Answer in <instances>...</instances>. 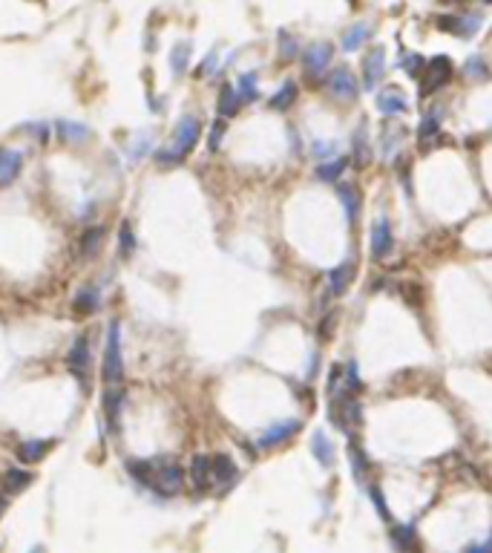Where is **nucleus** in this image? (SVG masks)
Instances as JSON below:
<instances>
[{
  "label": "nucleus",
  "mask_w": 492,
  "mask_h": 553,
  "mask_svg": "<svg viewBox=\"0 0 492 553\" xmlns=\"http://www.w3.org/2000/svg\"><path fill=\"white\" fill-rule=\"evenodd\" d=\"M98 309H101V291H98V286H84L75 294V300H73V311L78 317H93Z\"/></svg>",
  "instance_id": "obj_13"
},
{
  "label": "nucleus",
  "mask_w": 492,
  "mask_h": 553,
  "mask_svg": "<svg viewBox=\"0 0 492 553\" xmlns=\"http://www.w3.org/2000/svg\"><path fill=\"white\" fill-rule=\"evenodd\" d=\"M199 138H201V121L196 115H184L176 124V130H173L170 148L156 150V165L159 167H179L193 153V148L199 145Z\"/></svg>",
  "instance_id": "obj_2"
},
{
  "label": "nucleus",
  "mask_w": 492,
  "mask_h": 553,
  "mask_svg": "<svg viewBox=\"0 0 492 553\" xmlns=\"http://www.w3.org/2000/svg\"><path fill=\"white\" fill-rule=\"evenodd\" d=\"M23 170V156L18 150H0V187H9Z\"/></svg>",
  "instance_id": "obj_12"
},
{
  "label": "nucleus",
  "mask_w": 492,
  "mask_h": 553,
  "mask_svg": "<svg viewBox=\"0 0 492 553\" xmlns=\"http://www.w3.org/2000/svg\"><path fill=\"white\" fill-rule=\"evenodd\" d=\"M400 291L409 297V303H412V306H417V303H420V289H417V286H403Z\"/></svg>",
  "instance_id": "obj_41"
},
{
  "label": "nucleus",
  "mask_w": 492,
  "mask_h": 553,
  "mask_svg": "<svg viewBox=\"0 0 492 553\" xmlns=\"http://www.w3.org/2000/svg\"><path fill=\"white\" fill-rule=\"evenodd\" d=\"M104 237H107V231L104 228H87L84 231V237H81V254L84 257H95L98 251H101V245H104Z\"/></svg>",
  "instance_id": "obj_25"
},
{
  "label": "nucleus",
  "mask_w": 492,
  "mask_h": 553,
  "mask_svg": "<svg viewBox=\"0 0 492 553\" xmlns=\"http://www.w3.org/2000/svg\"><path fill=\"white\" fill-rule=\"evenodd\" d=\"M377 107H380L383 115H400V113H406L409 104H406V98H403L400 90H383L377 95Z\"/></svg>",
  "instance_id": "obj_20"
},
{
  "label": "nucleus",
  "mask_w": 492,
  "mask_h": 553,
  "mask_svg": "<svg viewBox=\"0 0 492 553\" xmlns=\"http://www.w3.org/2000/svg\"><path fill=\"white\" fill-rule=\"evenodd\" d=\"M294 98H297V84L294 81H286L283 87H279V93L271 98V107L273 110H288L294 104Z\"/></svg>",
  "instance_id": "obj_27"
},
{
  "label": "nucleus",
  "mask_w": 492,
  "mask_h": 553,
  "mask_svg": "<svg viewBox=\"0 0 492 553\" xmlns=\"http://www.w3.org/2000/svg\"><path fill=\"white\" fill-rule=\"evenodd\" d=\"M369 35H372V26L369 24H355L345 35H342V49L345 52H355V49H360L366 41H369Z\"/></svg>",
  "instance_id": "obj_23"
},
{
  "label": "nucleus",
  "mask_w": 492,
  "mask_h": 553,
  "mask_svg": "<svg viewBox=\"0 0 492 553\" xmlns=\"http://www.w3.org/2000/svg\"><path fill=\"white\" fill-rule=\"evenodd\" d=\"M486 544H489V550H492V536H489V542H486Z\"/></svg>",
  "instance_id": "obj_44"
},
{
  "label": "nucleus",
  "mask_w": 492,
  "mask_h": 553,
  "mask_svg": "<svg viewBox=\"0 0 492 553\" xmlns=\"http://www.w3.org/2000/svg\"><path fill=\"white\" fill-rule=\"evenodd\" d=\"M351 280H355V262H342V265H337L334 271H328V294L340 297V294L351 286Z\"/></svg>",
  "instance_id": "obj_16"
},
{
  "label": "nucleus",
  "mask_w": 492,
  "mask_h": 553,
  "mask_svg": "<svg viewBox=\"0 0 492 553\" xmlns=\"http://www.w3.org/2000/svg\"><path fill=\"white\" fill-rule=\"evenodd\" d=\"M300 421L297 418H288V421H276L273 427H268L262 435H259V450H273V447H279V444H286L288 438H294L297 433H300Z\"/></svg>",
  "instance_id": "obj_6"
},
{
  "label": "nucleus",
  "mask_w": 492,
  "mask_h": 553,
  "mask_svg": "<svg viewBox=\"0 0 492 553\" xmlns=\"http://www.w3.org/2000/svg\"><path fill=\"white\" fill-rule=\"evenodd\" d=\"M466 76H469V78H486V69H483V61H481L478 55L466 61Z\"/></svg>",
  "instance_id": "obj_37"
},
{
  "label": "nucleus",
  "mask_w": 492,
  "mask_h": 553,
  "mask_svg": "<svg viewBox=\"0 0 492 553\" xmlns=\"http://www.w3.org/2000/svg\"><path fill=\"white\" fill-rule=\"evenodd\" d=\"M337 196H340V202L345 207V219L355 222L357 219V211H360V193H357V187H351L345 182H337Z\"/></svg>",
  "instance_id": "obj_17"
},
{
  "label": "nucleus",
  "mask_w": 492,
  "mask_h": 553,
  "mask_svg": "<svg viewBox=\"0 0 492 553\" xmlns=\"http://www.w3.org/2000/svg\"><path fill=\"white\" fill-rule=\"evenodd\" d=\"M6 505H9V496H6V493H0V516L6 513Z\"/></svg>",
  "instance_id": "obj_42"
},
{
  "label": "nucleus",
  "mask_w": 492,
  "mask_h": 553,
  "mask_svg": "<svg viewBox=\"0 0 492 553\" xmlns=\"http://www.w3.org/2000/svg\"><path fill=\"white\" fill-rule=\"evenodd\" d=\"M239 107H242V98H239L236 87L225 84L222 93H219V115H222V118H234V115L239 113Z\"/></svg>",
  "instance_id": "obj_22"
},
{
  "label": "nucleus",
  "mask_w": 492,
  "mask_h": 553,
  "mask_svg": "<svg viewBox=\"0 0 492 553\" xmlns=\"http://www.w3.org/2000/svg\"><path fill=\"white\" fill-rule=\"evenodd\" d=\"M328 93L340 101H355L357 98V81H355V76H351L348 66H337L328 76Z\"/></svg>",
  "instance_id": "obj_7"
},
{
  "label": "nucleus",
  "mask_w": 492,
  "mask_h": 553,
  "mask_svg": "<svg viewBox=\"0 0 492 553\" xmlns=\"http://www.w3.org/2000/svg\"><path fill=\"white\" fill-rule=\"evenodd\" d=\"M52 447H55V441H49V438H29V441H23V444L18 447V461H23V464H38V461H43V455H46Z\"/></svg>",
  "instance_id": "obj_15"
},
{
  "label": "nucleus",
  "mask_w": 492,
  "mask_h": 553,
  "mask_svg": "<svg viewBox=\"0 0 492 553\" xmlns=\"http://www.w3.org/2000/svg\"><path fill=\"white\" fill-rule=\"evenodd\" d=\"M190 484L196 493H207L214 487V470H210V455H196L190 461Z\"/></svg>",
  "instance_id": "obj_10"
},
{
  "label": "nucleus",
  "mask_w": 492,
  "mask_h": 553,
  "mask_svg": "<svg viewBox=\"0 0 492 553\" xmlns=\"http://www.w3.org/2000/svg\"><path fill=\"white\" fill-rule=\"evenodd\" d=\"M58 135L66 145H84L93 133L87 124H78V121H58Z\"/></svg>",
  "instance_id": "obj_18"
},
{
  "label": "nucleus",
  "mask_w": 492,
  "mask_h": 553,
  "mask_svg": "<svg viewBox=\"0 0 492 553\" xmlns=\"http://www.w3.org/2000/svg\"><path fill=\"white\" fill-rule=\"evenodd\" d=\"M360 386H363V381H360L357 363L351 361L348 366H342V389H345V395H355V392H357Z\"/></svg>",
  "instance_id": "obj_30"
},
{
  "label": "nucleus",
  "mask_w": 492,
  "mask_h": 553,
  "mask_svg": "<svg viewBox=\"0 0 492 553\" xmlns=\"http://www.w3.org/2000/svg\"><path fill=\"white\" fill-rule=\"evenodd\" d=\"M118 251H121L124 259H130V257L135 254V234H132V225H130L127 219H124L121 228H118Z\"/></svg>",
  "instance_id": "obj_28"
},
{
  "label": "nucleus",
  "mask_w": 492,
  "mask_h": 553,
  "mask_svg": "<svg viewBox=\"0 0 492 553\" xmlns=\"http://www.w3.org/2000/svg\"><path fill=\"white\" fill-rule=\"evenodd\" d=\"M303 63H305V76L308 78H320L325 69L331 66V46L328 43H314L305 49L303 55Z\"/></svg>",
  "instance_id": "obj_9"
},
{
  "label": "nucleus",
  "mask_w": 492,
  "mask_h": 553,
  "mask_svg": "<svg viewBox=\"0 0 492 553\" xmlns=\"http://www.w3.org/2000/svg\"><path fill=\"white\" fill-rule=\"evenodd\" d=\"M279 41H283V46H279V55H283V58H294L297 55V41L291 38V35H279Z\"/></svg>",
  "instance_id": "obj_39"
},
{
  "label": "nucleus",
  "mask_w": 492,
  "mask_h": 553,
  "mask_svg": "<svg viewBox=\"0 0 492 553\" xmlns=\"http://www.w3.org/2000/svg\"><path fill=\"white\" fill-rule=\"evenodd\" d=\"M348 167V162L340 156V159H328V162H323V165H317V179H323V182H328V185H337V179L342 176V170Z\"/></svg>",
  "instance_id": "obj_24"
},
{
  "label": "nucleus",
  "mask_w": 492,
  "mask_h": 553,
  "mask_svg": "<svg viewBox=\"0 0 492 553\" xmlns=\"http://www.w3.org/2000/svg\"><path fill=\"white\" fill-rule=\"evenodd\" d=\"M355 156H357V162H360V165H369V159H372L369 145H366V130L355 133Z\"/></svg>",
  "instance_id": "obj_35"
},
{
  "label": "nucleus",
  "mask_w": 492,
  "mask_h": 553,
  "mask_svg": "<svg viewBox=\"0 0 492 553\" xmlns=\"http://www.w3.org/2000/svg\"><path fill=\"white\" fill-rule=\"evenodd\" d=\"M363 78H366V87H377V81H380V76H383V69H386V49L383 46H375L369 55H366V61H363Z\"/></svg>",
  "instance_id": "obj_14"
},
{
  "label": "nucleus",
  "mask_w": 492,
  "mask_h": 553,
  "mask_svg": "<svg viewBox=\"0 0 492 553\" xmlns=\"http://www.w3.org/2000/svg\"><path fill=\"white\" fill-rule=\"evenodd\" d=\"M348 455H351V472H355V478H357L360 484H366V478H369V461H366V453H363L360 447L351 444V447H348Z\"/></svg>",
  "instance_id": "obj_26"
},
{
  "label": "nucleus",
  "mask_w": 492,
  "mask_h": 553,
  "mask_svg": "<svg viewBox=\"0 0 492 553\" xmlns=\"http://www.w3.org/2000/svg\"><path fill=\"white\" fill-rule=\"evenodd\" d=\"M311 453H314V458H317L323 467H331V464H334V444H331V438H328L323 430H317V433L311 435Z\"/></svg>",
  "instance_id": "obj_21"
},
{
  "label": "nucleus",
  "mask_w": 492,
  "mask_h": 553,
  "mask_svg": "<svg viewBox=\"0 0 492 553\" xmlns=\"http://www.w3.org/2000/svg\"><path fill=\"white\" fill-rule=\"evenodd\" d=\"M101 381L104 389H124V355H121V323L107 326L104 358H101Z\"/></svg>",
  "instance_id": "obj_3"
},
{
  "label": "nucleus",
  "mask_w": 492,
  "mask_h": 553,
  "mask_svg": "<svg viewBox=\"0 0 492 553\" xmlns=\"http://www.w3.org/2000/svg\"><path fill=\"white\" fill-rule=\"evenodd\" d=\"M127 472L132 475L135 484L153 490L162 499L179 496L184 490V470L173 458H130Z\"/></svg>",
  "instance_id": "obj_1"
},
{
  "label": "nucleus",
  "mask_w": 492,
  "mask_h": 553,
  "mask_svg": "<svg viewBox=\"0 0 492 553\" xmlns=\"http://www.w3.org/2000/svg\"><path fill=\"white\" fill-rule=\"evenodd\" d=\"M214 66H216V52H210V58H204V61H201L199 76H210V73H214Z\"/></svg>",
  "instance_id": "obj_40"
},
{
  "label": "nucleus",
  "mask_w": 492,
  "mask_h": 553,
  "mask_svg": "<svg viewBox=\"0 0 492 553\" xmlns=\"http://www.w3.org/2000/svg\"><path fill=\"white\" fill-rule=\"evenodd\" d=\"M400 66L406 69V73H409L412 78H417V76H420V69H426V61L420 58V55H414V52H403V55H400Z\"/></svg>",
  "instance_id": "obj_31"
},
{
  "label": "nucleus",
  "mask_w": 492,
  "mask_h": 553,
  "mask_svg": "<svg viewBox=\"0 0 492 553\" xmlns=\"http://www.w3.org/2000/svg\"><path fill=\"white\" fill-rule=\"evenodd\" d=\"M32 472L29 470H23V467H12V470H6L4 472V490H6V496L9 493H21V490H26L29 484H32Z\"/></svg>",
  "instance_id": "obj_19"
},
{
  "label": "nucleus",
  "mask_w": 492,
  "mask_h": 553,
  "mask_svg": "<svg viewBox=\"0 0 492 553\" xmlns=\"http://www.w3.org/2000/svg\"><path fill=\"white\" fill-rule=\"evenodd\" d=\"M438 124H441V110H432V113L424 118V124H420V130H417V135H420V148L426 145V138H435V135H438Z\"/></svg>",
  "instance_id": "obj_29"
},
{
  "label": "nucleus",
  "mask_w": 492,
  "mask_h": 553,
  "mask_svg": "<svg viewBox=\"0 0 492 553\" xmlns=\"http://www.w3.org/2000/svg\"><path fill=\"white\" fill-rule=\"evenodd\" d=\"M369 493H372V502H375L380 519H383V522H392V513H389V507H386V499H383V493H380L377 484H375V487H369Z\"/></svg>",
  "instance_id": "obj_36"
},
{
  "label": "nucleus",
  "mask_w": 492,
  "mask_h": 553,
  "mask_svg": "<svg viewBox=\"0 0 492 553\" xmlns=\"http://www.w3.org/2000/svg\"><path fill=\"white\" fill-rule=\"evenodd\" d=\"M222 135H225V127H222V121H216L214 127H210V142H207V148L210 150H219V145H222Z\"/></svg>",
  "instance_id": "obj_38"
},
{
  "label": "nucleus",
  "mask_w": 492,
  "mask_h": 553,
  "mask_svg": "<svg viewBox=\"0 0 492 553\" xmlns=\"http://www.w3.org/2000/svg\"><path fill=\"white\" fill-rule=\"evenodd\" d=\"M170 63H173V76H182L184 69H187V63H190V46L179 43L173 49V55H170Z\"/></svg>",
  "instance_id": "obj_32"
},
{
  "label": "nucleus",
  "mask_w": 492,
  "mask_h": 553,
  "mask_svg": "<svg viewBox=\"0 0 492 553\" xmlns=\"http://www.w3.org/2000/svg\"><path fill=\"white\" fill-rule=\"evenodd\" d=\"M29 553H46V547H43V544H35V547H32Z\"/></svg>",
  "instance_id": "obj_43"
},
{
  "label": "nucleus",
  "mask_w": 492,
  "mask_h": 553,
  "mask_svg": "<svg viewBox=\"0 0 492 553\" xmlns=\"http://www.w3.org/2000/svg\"><path fill=\"white\" fill-rule=\"evenodd\" d=\"M210 470H214V484H216L219 490L234 487L236 478H239V467H236V464H234V458H231V455H225V453L210 455Z\"/></svg>",
  "instance_id": "obj_8"
},
{
  "label": "nucleus",
  "mask_w": 492,
  "mask_h": 553,
  "mask_svg": "<svg viewBox=\"0 0 492 553\" xmlns=\"http://www.w3.org/2000/svg\"><path fill=\"white\" fill-rule=\"evenodd\" d=\"M236 93H239V98L242 101H253L256 95H259V90H256V76H242L239 78V84H236Z\"/></svg>",
  "instance_id": "obj_33"
},
{
  "label": "nucleus",
  "mask_w": 492,
  "mask_h": 553,
  "mask_svg": "<svg viewBox=\"0 0 492 553\" xmlns=\"http://www.w3.org/2000/svg\"><path fill=\"white\" fill-rule=\"evenodd\" d=\"M449 76H452V61L449 58H444V55H435L429 63H426V78H424V84H420V95H432V93H438L446 81H449Z\"/></svg>",
  "instance_id": "obj_5"
},
{
  "label": "nucleus",
  "mask_w": 492,
  "mask_h": 553,
  "mask_svg": "<svg viewBox=\"0 0 492 553\" xmlns=\"http://www.w3.org/2000/svg\"><path fill=\"white\" fill-rule=\"evenodd\" d=\"M66 369L84 389L90 386V372H93V355H90V334H78L75 343L69 346L66 355Z\"/></svg>",
  "instance_id": "obj_4"
},
{
  "label": "nucleus",
  "mask_w": 492,
  "mask_h": 553,
  "mask_svg": "<svg viewBox=\"0 0 492 553\" xmlns=\"http://www.w3.org/2000/svg\"><path fill=\"white\" fill-rule=\"evenodd\" d=\"M394 542H397V547H403V550H412V547H414V542H417V536H414V527H412V524H403V527H397V530H394Z\"/></svg>",
  "instance_id": "obj_34"
},
{
  "label": "nucleus",
  "mask_w": 492,
  "mask_h": 553,
  "mask_svg": "<svg viewBox=\"0 0 492 553\" xmlns=\"http://www.w3.org/2000/svg\"><path fill=\"white\" fill-rule=\"evenodd\" d=\"M392 248H394L392 225H389V219L383 217V219H377L375 228H372V257H375V259H383V257L392 254Z\"/></svg>",
  "instance_id": "obj_11"
}]
</instances>
